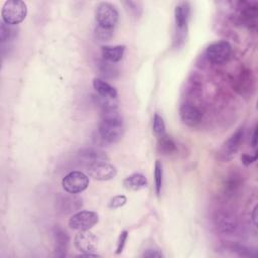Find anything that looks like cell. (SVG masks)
<instances>
[{
  "label": "cell",
  "mask_w": 258,
  "mask_h": 258,
  "mask_svg": "<svg viewBox=\"0 0 258 258\" xmlns=\"http://www.w3.org/2000/svg\"><path fill=\"white\" fill-rule=\"evenodd\" d=\"M98 70L100 75L103 78H108V79H113L116 78L119 74L118 68L110 61H107L105 59H101L98 61Z\"/></svg>",
  "instance_id": "24"
},
{
  "label": "cell",
  "mask_w": 258,
  "mask_h": 258,
  "mask_svg": "<svg viewBox=\"0 0 258 258\" xmlns=\"http://www.w3.org/2000/svg\"><path fill=\"white\" fill-rule=\"evenodd\" d=\"M251 144H252V147L255 149V148H256V145H257V129H256V127L254 128L253 133H252V140H251Z\"/></svg>",
  "instance_id": "34"
},
{
  "label": "cell",
  "mask_w": 258,
  "mask_h": 258,
  "mask_svg": "<svg viewBox=\"0 0 258 258\" xmlns=\"http://www.w3.org/2000/svg\"><path fill=\"white\" fill-rule=\"evenodd\" d=\"M119 19V13L115 5L109 2H101L95 9V20L98 26L113 29Z\"/></svg>",
  "instance_id": "6"
},
{
  "label": "cell",
  "mask_w": 258,
  "mask_h": 258,
  "mask_svg": "<svg viewBox=\"0 0 258 258\" xmlns=\"http://www.w3.org/2000/svg\"><path fill=\"white\" fill-rule=\"evenodd\" d=\"M236 20L238 23L248 27L256 28L258 18V3L256 1H239L236 7Z\"/></svg>",
  "instance_id": "5"
},
{
  "label": "cell",
  "mask_w": 258,
  "mask_h": 258,
  "mask_svg": "<svg viewBox=\"0 0 258 258\" xmlns=\"http://www.w3.org/2000/svg\"><path fill=\"white\" fill-rule=\"evenodd\" d=\"M78 157L87 166L96 162L109 161V156L105 151L94 147H86L81 149L78 153Z\"/></svg>",
  "instance_id": "17"
},
{
  "label": "cell",
  "mask_w": 258,
  "mask_h": 258,
  "mask_svg": "<svg viewBox=\"0 0 258 258\" xmlns=\"http://www.w3.org/2000/svg\"><path fill=\"white\" fill-rule=\"evenodd\" d=\"M232 54V46L226 40H218L211 43L206 49V56L212 63L226 62Z\"/></svg>",
  "instance_id": "8"
},
{
  "label": "cell",
  "mask_w": 258,
  "mask_h": 258,
  "mask_svg": "<svg viewBox=\"0 0 258 258\" xmlns=\"http://www.w3.org/2000/svg\"><path fill=\"white\" fill-rule=\"evenodd\" d=\"M89 176L96 180L107 181L113 179L117 174V168L108 161L96 162L87 166Z\"/></svg>",
  "instance_id": "11"
},
{
  "label": "cell",
  "mask_w": 258,
  "mask_h": 258,
  "mask_svg": "<svg viewBox=\"0 0 258 258\" xmlns=\"http://www.w3.org/2000/svg\"><path fill=\"white\" fill-rule=\"evenodd\" d=\"M190 16V6L187 2H180L174 8V22L176 33H183L186 30Z\"/></svg>",
  "instance_id": "16"
},
{
  "label": "cell",
  "mask_w": 258,
  "mask_h": 258,
  "mask_svg": "<svg viewBox=\"0 0 258 258\" xmlns=\"http://www.w3.org/2000/svg\"><path fill=\"white\" fill-rule=\"evenodd\" d=\"M228 248L232 252H234L237 255L242 256V257H256L257 256L256 250H252L251 248L246 247L241 244H231L228 246Z\"/></svg>",
  "instance_id": "26"
},
{
  "label": "cell",
  "mask_w": 258,
  "mask_h": 258,
  "mask_svg": "<svg viewBox=\"0 0 258 258\" xmlns=\"http://www.w3.org/2000/svg\"><path fill=\"white\" fill-rule=\"evenodd\" d=\"M59 209L64 213H72L80 210L82 208V199L76 196V194H71V196H61L57 201Z\"/></svg>",
  "instance_id": "20"
},
{
  "label": "cell",
  "mask_w": 258,
  "mask_h": 258,
  "mask_svg": "<svg viewBox=\"0 0 258 258\" xmlns=\"http://www.w3.org/2000/svg\"><path fill=\"white\" fill-rule=\"evenodd\" d=\"M125 48V45H104L101 47V54L103 59L114 63L122 59Z\"/></svg>",
  "instance_id": "18"
},
{
  "label": "cell",
  "mask_w": 258,
  "mask_h": 258,
  "mask_svg": "<svg viewBox=\"0 0 258 258\" xmlns=\"http://www.w3.org/2000/svg\"><path fill=\"white\" fill-rule=\"evenodd\" d=\"M61 185L68 194H80L89 185V177L82 171H71L61 180Z\"/></svg>",
  "instance_id": "9"
},
{
  "label": "cell",
  "mask_w": 258,
  "mask_h": 258,
  "mask_svg": "<svg viewBox=\"0 0 258 258\" xmlns=\"http://www.w3.org/2000/svg\"><path fill=\"white\" fill-rule=\"evenodd\" d=\"M231 84L233 89L240 95L251 96L255 90V77L251 69L241 67L232 77Z\"/></svg>",
  "instance_id": "4"
},
{
  "label": "cell",
  "mask_w": 258,
  "mask_h": 258,
  "mask_svg": "<svg viewBox=\"0 0 258 258\" xmlns=\"http://www.w3.org/2000/svg\"><path fill=\"white\" fill-rule=\"evenodd\" d=\"M99 222V215L93 211H79L69 220V226L78 231L90 230Z\"/></svg>",
  "instance_id": "10"
},
{
  "label": "cell",
  "mask_w": 258,
  "mask_h": 258,
  "mask_svg": "<svg viewBox=\"0 0 258 258\" xmlns=\"http://www.w3.org/2000/svg\"><path fill=\"white\" fill-rule=\"evenodd\" d=\"M142 256L143 257H148V258H161V257H163V254L158 249L148 248V249L144 250Z\"/></svg>",
  "instance_id": "32"
},
{
  "label": "cell",
  "mask_w": 258,
  "mask_h": 258,
  "mask_svg": "<svg viewBox=\"0 0 258 258\" xmlns=\"http://www.w3.org/2000/svg\"><path fill=\"white\" fill-rule=\"evenodd\" d=\"M147 179L142 173H133L123 180V185L128 190H140L147 186Z\"/></svg>",
  "instance_id": "21"
},
{
  "label": "cell",
  "mask_w": 258,
  "mask_h": 258,
  "mask_svg": "<svg viewBox=\"0 0 258 258\" xmlns=\"http://www.w3.org/2000/svg\"><path fill=\"white\" fill-rule=\"evenodd\" d=\"M212 219L216 229L223 235H234L240 227V221L237 214L225 207L216 209Z\"/></svg>",
  "instance_id": "2"
},
{
  "label": "cell",
  "mask_w": 258,
  "mask_h": 258,
  "mask_svg": "<svg viewBox=\"0 0 258 258\" xmlns=\"http://www.w3.org/2000/svg\"><path fill=\"white\" fill-rule=\"evenodd\" d=\"M74 244L81 253H96L98 238L89 230H82L75 236Z\"/></svg>",
  "instance_id": "12"
},
{
  "label": "cell",
  "mask_w": 258,
  "mask_h": 258,
  "mask_svg": "<svg viewBox=\"0 0 258 258\" xmlns=\"http://www.w3.org/2000/svg\"><path fill=\"white\" fill-rule=\"evenodd\" d=\"M157 149L163 155H170L176 152L177 144L167 133H165L157 138Z\"/></svg>",
  "instance_id": "22"
},
{
  "label": "cell",
  "mask_w": 258,
  "mask_h": 258,
  "mask_svg": "<svg viewBox=\"0 0 258 258\" xmlns=\"http://www.w3.org/2000/svg\"><path fill=\"white\" fill-rule=\"evenodd\" d=\"M256 159H257V154H256V153H255L254 155H250V154L245 153V154H243V155L241 156V160H242L243 164L246 165V166H248V165H250L251 163H253L254 161H256Z\"/></svg>",
  "instance_id": "33"
},
{
  "label": "cell",
  "mask_w": 258,
  "mask_h": 258,
  "mask_svg": "<svg viewBox=\"0 0 258 258\" xmlns=\"http://www.w3.org/2000/svg\"><path fill=\"white\" fill-rule=\"evenodd\" d=\"M27 15V5L21 0H8L4 2L1 16L4 23L17 25L22 22Z\"/></svg>",
  "instance_id": "3"
},
{
  "label": "cell",
  "mask_w": 258,
  "mask_h": 258,
  "mask_svg": "<svg viewBox=\"0 0 258 258\" xmlns=\"http://www.w3.org/2000/svg\"><path fill=\"white\" fill-rule=\"evenodd\" d=\"M258 209V207H257V205L254 207V209H253V211H252V214H251V218H252V222H253V224H254V226L256 227V225H257V210Z\"/></svg>",
  "instance_id": "35"
},
{
  "label": "cell",
  "mask_w": 258,
  "mask_h": 258,
  "mask_svg": "<svg viewBox=\"0 0 258 258\" xmlns=\"http://www.w3.org/2000/svg\"><path fill=\"white\" fill-rule=\"evenodd\" d=\"M17 33H18V28L16 27V25H9V24L4 23L3 21L1 22V25H0L1 44L8 43V42L14 40L15 37L17 36Z\"/></svg>",
  "instance_id": "23"
},
{
  "label": "cell",
  "mask_w": 258,
  "mask_h": 258,
  "mask_svg": "<svg viewBox=\"0 0 258 258\" xmlns=\"http://www.w3.org/2000/svg\"><path fill=\"white\" fill-rule=\"evenodd\" d=\"M244 139V129L243 127L238 128L221 146L218 151V159L222 162H228L234 158L237 151L239 150L241 143Z\"/></svg>",
  "instance_id": "7"
},
{
  "label": "cell",
  "mask_w": 258,
  "mask_h": 258,
  "mask_svg": "<svg viewBox=\"0 0 258 258\" xmlns=\"http://www.w3.org/2000/svg\"><path fill=\"white\" fill-rule=\"evenodd\" d=\"M127 203V198L125 196H122V195H119V196H115L113 197L109 204H108V207L110 209H119L121 207H123L125 204Z\"/></svg>",
  "instance_id": "29"
},
{
  "label": "cell",
  "mask_w": 258,
  "mask_h": 258,
  "mask_svg": "<svg viewBox=\"0 0 258 258\" xmlns=\"http://www.w3.org/2000/svg\"><path fill=\"white\" fill-rule=\"evenodd\" d=\"M152 130L156 138L164 135L165 131V124L163 118L159 114H154L153 116V123H152Z\"/></svg>",
  "instance_id": "27"
},
{
  "label": "cell",
  "mask_w": 258,
  "mask_h": 258,
  "mask_svg": "<svg viewBox=\"0 0 258 258\" xmlns=\"http://www.w3.org/2000/svg\"><path fill=\"white\" fill-rule=\"evenodd\" d=\"M125 5H127V7L129 8V10L132 12V14L134 16H139L142 12V8H141V4L139 2H135V1H126L124 2Z\"/></svg>",
  "instance_id": "30"
},
{
  "label": "cell",
  "mask_w": 258,
  "mask_h": 258,
  "mask_svg": "<svg viewBox=\"0 0 258 258\" xmlns=\"http://www.w3.org/2000/svg\"><path fill=\"white\" fill-rule=\"evenodd\" d=\"M127 238H128V232L127 231H122L120 233V236L118 238V242H117V248H116V254H120L123 249H124V246L126 244V241H127Z\"/></svg>",
  "instance_id": "31"
},
{
  "label": "cell",
  "mask_w": 258,
  "mask_h": 258,
  "mask_svg": "<svg viewBox=\"0 0 258 258\" xmlns=\"http://www.w3.org/2000/svg\"><path fill=\"white\" fill-rule=\"evenodd\" d=\"M93 87L98 93V96L107 99H117V90L104 80L100 78H95L93 80Z\"/></svg>",
  "instance_id": "19"
},
{
  "label": "cell",
  "mask_w": 258,
  "mask_h": 258,
  "mask_svg": "<svg viewBox=\"0 0 258 258\" xmlns=\"http://www.w3.org/2000/svg\"><path fill=\"white\" fill-rule=\"evenodd\" d=\"M179 115L181 121L189 127L197 126L203 118L202 110L190 102H185L180 105Z\"/></svg>",
  "instance_id": "13"
},
{
  "label": "cell",
  "mask_w": 258,
  "mask_h": 258,
  "mask_svg": "<svg viewBox=\"0 0 258 258\" xmlns=\"http://www.w3.org/2000/svg\"><path fill=\"white\" fill-rule=\"evenodd\" d=\"M52 236L54 256L66 257L70 246V237L68 233L59 226H54L52 229Z\"/></svg>",
  "instance_id": "15"
},
{
  "label": "cell",
  "mask_w": 258,
  "mask_h": 258,
  "mask_svg": "<svg viewBox=\"0 0 258 258\" xmlns=\"http://www.w3.org/2000/svg\"><path fill=\"white\" fill-rule=\"evenodd\" d=\"M154 182H155L156 195L159 196L161 192L162 183H163V169H162V163L160 160H156L154 165Z\"/></svg>",
  "instance_id": "25"
},
{
  "label": "cell",
  "mask_w": 258,
  "mask_h": 258,
  "mask_svg": "<svg viewBox=\"0 0 258 258\" xmlns=\"http://www.w3.org/2000/svg\"><path fill=\"white\" fill-rule=\"evenodd\" d=\"M95 36L99 41H108L113 36V29L97 25L95 28Z\"/></svg>",
  "instance_id": "28"
},
{
  "label": "cell",
  "mask_w": 258,
  "mask_h": 258,
  "mask_svg": "<svg viewBox=\"0 0 258 258\" xmlns=\"http://www.w3.org/2000/svg\"><path fill=\"white\" fill-rule=\"evenodd\" d=\"M243 176L238 170H232L225 177L223 182V192L228 198H235L243 187Z\"/></svg>",
  "instance_id": "14"
},
{
  "label": "cell",
  "mask_w": 258,
  "mask_h": 258,
  "mask_svg": "<svg viewBox=\"0 0 258 258\" xmlns=\"http://www.w3.org/2000/svg\"><path fill=\"white\" fill-rule=\"evenodd\" d=\"M98 134L108 143H116L121 140L124 134V121L117 110L103 111Z\"/></svg>",
  "instance_id": "1"
}]
</instances>
